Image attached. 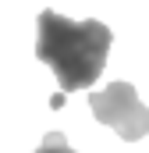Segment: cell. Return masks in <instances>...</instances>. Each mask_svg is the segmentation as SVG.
Segmentation results:
<instances>
[{
  "mask_svg": "<svg viewBox=\"0 0 149 153\" xmlns=\"http://www.w3.org/2000/svg\"><path fill=\"white\" fill-rule=\"evenodd\" d=\"M36 57L43 64H50V71L57 75L64 93L74 89H89L107 68V53H110L114 32L96 22H71L57 11H39L36 18Z\"/></svg>",
  "mask_w": 149,
  "mask_h": 153,
  "instance_id": "6da1fadb",
  "label": "cell"
},
{
  "mask_svg": "<svg viewBox=\"0 0 149 153\" xmlns=\"http://www.w3.org/2000/svg\"><path fill=\"white\" fill-rule=\"evenodd\" d=\"M89 107H92L96 121L110 125L124 143H139L149 132V111L139 100L131 82H110L107 89L89 93Z\"/></svg>",
  "mask_w": 149,
  "mask_h": 153,
  "instance_id": "7a4b0ae2",
  "label": "cell"
},
{
  "mask_svg": "<svg viewBox=\"0 0 149 153\" xmlns=\"http://www.w3.org/2000/svg\"><path fill=\"white\" fill-rule=\"evenodd\" d=\"M36 153H74V150L68 146V139L60 132H50V135H43V143L36 146Z\"/></svg>",
  "mask_w": 149,
  "mask_h": 153,
  "instance_id": "3957f363",
  "label": "cell"
}]
</instances>
